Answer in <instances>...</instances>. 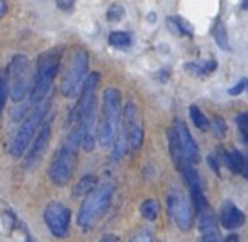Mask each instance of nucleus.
Here are the masks:
<instances>
[{"mask_svg": "<svg viewBox=\"0 0 248 242\" xmlns=\"http://www.w3.org/2000/svg\"><path fill=\"white\" fill-rule=\"evenodd\" d=\"M62 55H63V48H51L39 55L38 65H36L34 82L31 86L32 104H38L39 101H43L48 96L49 90H51V86L56 79V73L60 70Z\"/></svg>", "mask_w": 248, "mask_h": 242, "instance_id": "f257e3e1", "label": "nucleus"}, {"mask_svg": "<svg viewBox=\"0 0 248 242\" xmlns=\"http://www.w3.org/2000/svg\"><path fill=\"white\" fill-rule=\"evenodd\" d=\"M121 121V92L116 87H107L102 96V111H100L97 140L102 147L112 145L117 135Z\"/></svg>", "mask_w": 248, "mask_h": 242, "instance_id": "f03ea898", "label": "nucleus"}, {"mask_svg": "<svg viewBox=\"0 0 248 242\" xmlns=\"http://www.w3.org/2000/svg\"><path fill=\"white\" fill-rule=\"evenodd\" d=\"M112 194L114 188L110 183L99 184L90 193H87L85 200H83L82 207H80L78 218H77L80 227L85 228V230L92 228L95 225V222L107 211L110 200H112Z\"/></svg>", "mask_w": 248, "mask_h": 242, "instance_id": "7ed1b4c3", "label": "nucleus"}, {"mask_svg": "<svg viewBox=\"0 0 248 242\" xmlns=\"http://www.w3.org/2000/svg\"><path fill=\"white\" fill-rule=\"evenodd\" d=\"M45 99L39 101L34 109L26 114L21 126H19L17 132L12 137V142H11V145H9V152H11V156L16 157V159L24 156L29 143L32 142V137H34L36 130L39 128V125H41L43 120H45L46 113H48V103H45Z\"/></svg>", "mask_w": 248, "mask_h": 242, "instance_id": "20e7f679", "label": "nucleus"}, {"mask_svg": "<svg viewBox=\"0 0 248 242\" xmlns=\"http://www.w3.org/2000/svg\"><path fill=\"white\" fill-rule=\"evenodd\" d=\"M170 140V152H172L173 160L180 162V160H186L190 164H197L201 159V150L199 145L196 143V140L192 138L189 128L186 126L184 121H175V126L170 130L169 133Z\"/></svg>", "mask_w": 248, "mask_h": 242, "instance_id": "39448f33", "label": "nucleus"}, {"mask_svg": "<svg viewBox=\"0 0 248 242\" xmlns=\"http://www.w3.org/2000/svg\"><path fill=\"white\" fill-rule=\"evenodd\" d=\"M7 77V90L11 94V99L21 103L31 87V63H29L28 56L16 55L9 63Z\"/></svg>", "mask_w": 248, "mask_h": 242, "instance_id": "423d86ee", "label": "nucleus"}, {"mask_svg": "<svg viewBox=\"0 0 248 242\" xmlns=\"http://www.w3.org/2000/svg\"><path fill=\"white\" fill-rule=\"evenodd\" d=\"M87 70H89V53L82 48L75 50L72 60H70L68 69H66V73L63 75L62 86H60L63 96L75 97L80 92L83 80L87 77Z\"/></svg>", "mask_w": 248, "mask_h": 242, "instance_id": "0eeeda50", "label": "nucleus"}, {"mask_svg": "<svg viewBox=\"0 0 248 242\" xmlns=\"http://www.w3.org/2000/svg\"><path fill=\"white\" fill-rule=\"evenodd\" d=\"M77 154H78V149L70 145L68 142H65L62 149L56 150L51 166H49V179L53 184L66 186L70 183L77 167Z\"/></svg>", "mask_w": 248, "mask_h": 242, "instance_id": "6e6552de", "label": "nucleus"}, {"mask_svg": "<svg viewBox=\"0 0 248 242\" xmlns=\"http://www.w3.org/2000/svg\"><path fill=\"white\" fill-rule=\"evenodd\" d=\"M43 218H45L46 227L55 237L63 239L68 235L70 222H72V213H70L68 207H65L60 201H49L45 207Z\"/></svg>", "mask_w": 248, "mask_h": 242, "instance_id": "1a4fd4ad", "label": "nucleus"}, {"mask_svg": "<svg viewBox=\"0 0 248 242\" xmlns=\"http://www.w3.org/2000/svg\"><path fill=\"white\" fill-rule=\"evenodd\" d=\"M123 132L128 138V145L131 147L133 152H138L143 145L145 132H143L141 118H140V109L135 103H128L123 113Z\"/></svg>", "mask_w": 248, "mask_h": 242, "instance_id": "9d476101", "label": "nucleus"}, {"mask_svg": "<svg viewBox=\"0 0 248 242\" xmlns=\"http://www.w3.org/2000/svg\"><path fill=\"white\" fill-rule=\"evenodd\" d=\"M169 213L180 230L192 227V210L187 196L180 190H172L169 194Z\"/></svg>", "mask_w": 248, "mask_h": 242, "instance_id": "9b49d317", "label": "nucleus"}, {"mask_svg": "<svg viewBox=\"0 0 248 242\" xmlns=\"http://www.w3.org/2000/svg\"><path fill=\"white\" fill-rule=\"evenodd\" d=\"M49 140H51V116H48V120L45 121L41 132L38 133L31 150H29V156L26 157V169L32 171L41 162L43 156H45L46 149H48V145H49Z\"/></svg>", "mask_w": 248, "mask_h": 242, "instance_id": "f8f14e48", "label": "nucleus"}, {"mask_svg": "<svg viewBox=\"0 0 248 242\" xmlns=\"http://www.w3.org/2000/svg\"><path fill=\"white\" fill-rule=\"evenodd\" d=\"M196 213L199 217L201 242H219V225L209 205L196 210Z\"/></svg>", "mask_w": 248, "mask_h": 242, "instance_id": "ddd939ff", "label": "nucleus"}, {"mask_svg": "<svg viewBox=\"0 0 248 242\" xmlns=\"http://www.w3.org/2000/svg\"><path fill=\"white\" fill-rule=\"evenodd\" d=\"M219 224L228 230L240 228L245 224V213L233 201H223L219 207Z\"/></svg>", "mask_w": 248, "mask_h": 242, "instance_id": "4468645a", "label": "nucleus"}, {"mask_svg": "<svg viewBox=\"0 0 248 242\" xmlns=\"http://www.w3.org/2000/svg\"><path fill=\"white\" fill-rule=\"evenodd\" d=\"M224 164L228 166V169L234 174H243L247 176L245 173V167H247V160H245V156L240 152V150H230V152L224 154Z\"/></svg>", "mask_w": 248, "mask_h": 242, "instance_id": "2eb2a0df", "label": "nucleus"}, {"mask_svg": "<svg viewBox=\"0 0 248 242\" xmlns=\"http://www.w3.org/2000/svg\"><path fill=\"white\" fill-rule=\"evenodd\" d=\"M167 26H169V29L173 33L175 36H192V26L189 24V22L186 21V19L182 17H169L167 19Z\"/></svg>", "mask_w": 248, "mask_h": 242, "instance_id": "dca6fc26", "label": "nucleus"}, {"mask_svg": "<svg viewBox=\"0 0 248 242\" xmlns=\"http://www.w3.org/2000/svg\"><path fill=\"white\" fill-rule=\"evenodd\" d=\"M109 45L114 46V48L126 50L133 45V38H131V35L126 31H112L109 35Z\"/></svg>", "mask_w": 248, "mask_h": 242, "instance_id": "f3484780", "label": "nucleus"}, {"mask_svg": "<svg viewBox=\"0 0 248 242\" xmlns=\"http://www.w3.org/2000/svg\"><path fill=\"white\" fill-rule=\"evenodd\" d=\"M213 36H214V39H216L217 46H219L221 50L230 52V39H228V33H226V26H224V22H221V21L216 22V26H214V29H213Z\"/></svg>", "mask_w": 248, "mask_h": 242, "instance_id": "a211bd4d", "label": "nucleus"}, {"mask_svg": "<svg viewBox=\"0 0 248 242\" xmlns=\"http://www.w3.org/2000/svg\"><path fill=\"white\" fill-rule=\"evenodd\" d=\"M189 114H190V120H192L194 126L199 128L201 132H206L209 130V120L206 118V114L199 109L197 106H190L189 107Z\"/></svg>", "mask_w": 248, "mask_h": 242, "instance_id": "6ab92c4d", "label": "nucleus"}, {"mask_svg": "<svg viewBox=\"0 0 248 242\" xmlns=\"http://www.w3.org/2000/svg\"><path fill=\"white\" fill-rule=\"evenodd\" d=\"M140 211H141V215L146 218V220L153 222L158 218V213H160V205L156 200H146L141 203V207H140Z\"/></svg>", "mask_w": 248, "mask_h": 242, "instance_id": "aec40b11", "label": "nucleus"}, {"mask_svg": "<svg viewBox=\"0 0 248 242\" xmlns=\"http://www.w3.org/2000/svg\"><path fill=\"white\" fill-rule=\"evenodd\" d=\"M214 69H216V63L214 62H211L209 65L207 63H197V62H190L186 65V70L190 75H209Z\"/></svg>", "mask_w": 248, "mask_h": 242, "instance_id": "412c9836", "label": "nucleus"}, {"mask_svg": "<svg viewBox=\"0 0 248 242\" xmlns=\"http://www.w3.org/2000/svg\"><path fill=\"white\" fill-rule=\"evenodd\" d=\"M126 150H128V138L124 135V132L119 133L117 138H114V150H112V159L119 160L126 156Z\"/></svg>", "mask_w": 248, "mask_h": 242, "instance_id": "4be33fe9", "label": "nucleus"}, {"mask_svg": "<svg viewBox=\"0 0 248 242\" xmlns=\"http://www.w3.org/2000/svg\"><path fill=\"white\" fill-rule=\"evenodd\" d=\"M95 186H97L95 176H85V177H82V181L78 183V186L75 188V194L77 196H85V194L90 193Z\"/></svg>", "mask_w": 248, "mask_h": 242, "instance_id": "5701e85b", "label": "nucleus"}, {"mask_svg": "<svg viewBox=\"0 0 248 242\" xmlns=\"http://www.w3.org/2000/svg\"><path fill=\"white\" fill-rule=\"evenodd\" d=\"M126 11L121 4H110L109 9H107V21L109 22H119L121 19L124 17Z\"/></svg>", "mask_w": 248, "mask_h": 242, "instance_id": "b1692460", "label": "nucleus"}, {"mask_svg": "<svg viewBox=\"0 0 248 242\" xmlns=\"http://www.w3.org/2000/svg\"><path fill=\"white\" fill-rule=\"evenodd\" d=\"M238 126H240V133H241V138H243V142H247L248 140V114L247 113H240V116H238Z\"/></svg>", "mask_w": 248, "mask_h": 242, "instance_id": "393cba45", "label": "nucleus"}, {"mask_svg": "<svg viewBox=\"0 0 248 242\" xmlns=\"http://www.w3.org/2000/svg\"><path fill=\"white\" fill-rule=\"evenodd\" d=\"M213 130L217 138H224V137H226V123H224V120L216 118V120L213 121Z\"/></svg>", "mask_w": 248, "mask_h": 242, "instance_id": "a878e982", "label": "nucleus"}, {"mask_svg": "<svg viewBox=\"0 0 248 242\" xmlns=\"http://www.w3.org/2000/svg\"><path fill=\"white\" fill-rule=\"evenodd\" d=\"M5 97H7V84H5L4 77L0 75V114H2V111H4Z\"/></svg>", "mask_w": 248, "mask_h": 242, "instance_id": "bb28decb", "label": "nucleus"}, {"mask_svg": "<svg viewBox=\"0 0 248 242\" xmlns=\"http://www.w3.org/2000/svg\"><path fill=\"white\" fill-rule=\"evenodd\" d=\"M131 242H153V235L150 230H140L138 234L131 239Z\"/></svg>", "mask_w": 248, "mask_h": 242, "instance_id": "cd10ccee", "label": "nucleus"}, {"mask_svg": "<svg viewBox=\"0 0 248 242\" xmlns=\"http://www.w3.org/2000/svg\"><path fill=\"white\" fill-rule=\"evenodd\" d=\"M245 87H247V79H241L236 86H233L230 89V96H240V94L245 90Z\"/></svg>", "mask_w": 248, "mask_h": 242, "instance_id": "c85d7f7f", "label": "nucleus"}, {"mask_svg": "<svg viewBox=\"0 0 248 242\" xmlns=\"http://www.w3.org/2000/svg\"><path fill=\"white\" fill-rule=\"evenodd\" d=\"M56 5L62 11H72L73 5H75V0H56Z\"/></svg>", "mask_w": 248, "mask_h": 242, "instance_id": "c756f323", "label": "nucleus"}, {"mask_svg": "<svg viewBox=\"0 0 248 242\" xmlns=\"http://www.w3.org/2000/svg\"><path fill=\"white\" fill-rule=\"evenodd\" d=\"M5 12H7V2H5V0H0V17H4Z\"/></svg>", "mask_w": 248, "mask_h": 242, "instance_id": "7c9ffc66", "label": "nucleus"}, {"mask_svg": "<svg viewBox=\"0 0 248 242\" xmlns=\"http://www.w3.org/2000/svg\"><path fill=\"white\" fill-rule=\"evenodd\" d=\"M99 242H117V237L116 235H104Z\"/></svg>", "mask_w": 248, "mask_h": 242, "instance_id": "2f4dec72", "label": "nucleus"}, {"mask_svg": "<svg viewBox=\"0 0 248 242\" xmlns=\"http://www.w3.org/2000/svg\"><path fill=\"white\" fill-rule=\"evenodd\" d=\"M224 242H240V239H238L236 235H228Z\"/></svg>", "mask_w": 248, "mask_h": 242, "instance_id": "473e14b6", "label": "nucleus"}]
</instances>
